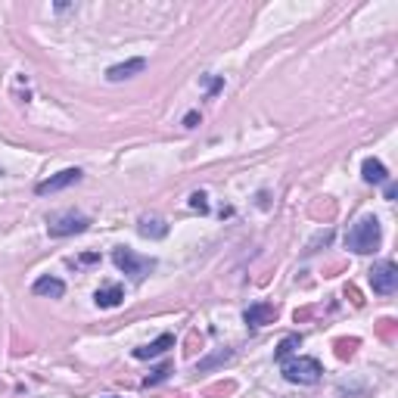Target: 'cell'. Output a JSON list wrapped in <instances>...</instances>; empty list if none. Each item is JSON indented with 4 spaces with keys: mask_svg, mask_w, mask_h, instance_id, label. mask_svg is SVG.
<instances>
[{
    "mask_svg": "<svg viewBox=\"0 0 398 398\" xmlns=\"http://www.w3.org/2000/svg\"><path fill=\"white\" fill-rule=\"evenodd\" d=\"M112 262L121 267V271L128 274V277H134V280H143L150 271L156 267V258H147V256H137V252L131 249H125V246H119V249L112 252Z\"/></svg>",
    "mask_w": 398,
    "mask_h": 398,
    "instance_id": "3",
    "label": "cell"
},
{
    "mask_svg": "<svg viewBox=\"0 0 398 398\" xmlns=\"http://www.w3.org/2000/svg\"><path fill=\"white\" fill-rule=\"evenodd\" d=\"M243 321L249 324L252 330H258V327H265V324L277 321V308H274L271 302H256V305H249L243 311Z\"/></svg>",
    "mask_w": 398,
    "mask_h": 398,
    "instance_id": "7",
    "label": "cell"
},
{
    "mask_svg": "<svg viewBox=\"0 0 398 398\" xmlns=\"http://www.w3.org/2000/svg\"><path fill=\"white\" fill-rule=\"evenodd\" d=\"M137 230H140V237H153V240H162L165 234H168V224H165L162 218H150V215H143L140 224H137Z\"/></svg>",
    "mask_w": 398,
    "mask_h": 398,
    "instance_id": "10",
    "label": "cell"
},
{
    "mask_svg": "<svg viewBox=\"0 0 398 398\" xmlns=\"http://www.w3.org/2000/svg\"><path fill=\"white\" fill-rule=\"evenodd\" d=\"M197 121H199V112H187V119H184V128H197Z\"/></svg>",
    "mask_w": 398,
    "mask_h": 398,
    "instance_id": "18",
    "label": "cell"
},
{
    "mask_svg": "<svg viewBox=\"0 0 398 398\" xmlns=\"http://www.w3.org/2000/svg\"><path fill=\"white\" fill-rule=\"evenodd\" d=\"M299 345H302V336H299V333H293V336H286L284 343L277 345V352H274V361H280V364H284V361H286V354H293L296 349H299Z\"/></svg>",
    "mask_w": 398,
    "mask_h": 398,
    "instance_id": "14",
    "label": "cell"
},
{
    "mask_svg": "<svg viewBox=\"0 0 398 398\" xmlns=\"http://www.w3.org/2000/svg\"><path fill=\"white\" fill-rule=\"evenodd\" d=\"M121 299H125V289H121V286L97 289V296H93V302H97L100 308H115V305H121Z\"/></svg>",
    "mask_w": 398,
    "mask_h": 398,
    "instance_id": "13",
    "label": "cell"
},
{
    "mask_svg": "<svg viewBox=\"0 0 398 398\" xmlns=\"http://www.w3.org/2000/svg\"><path fill=\"white\" fill-rule=\"evenodd\" d=\"M97 258L100 256H93V252H91V256H81V265H91V262H97Z\"/></svg>",
    "mask_w": 398,
    "mask_h": 398,
    "instance_id": "20",
    "label": "cell"
},
{
    "mask_svg": "<svg viewBox=\"0 0 398 398\" xmlns=\"http://www.w3.org/2000/svg\"><path fill=\"white\" fill-rule=\"evenodd\" d=\"M168 349H175V333H162V336L153 339L150 345H140V349H134V358L147 361V358H156V354H162V352H168Z\"/></svg>",
    "mask_w": 398,
    "mask_h": 398,
    "instance_id": "8",
    "label": "cell"
},
{
    "mask_svg": "<svg viewBox=\"0 0 398 398\" xmlns=\"http://www.w3.org/2000/svg\"><path fill=\"white\" fill-rule=\"evenodd\" d=\"M168 373H171V361H165L162 367H156V371L150 373L147 380H143V386H156V383H162V380H165V376H168Z\"/></svg>",
    "mask_w": 398,
    "mask_h": 398,
    "instance_id": "15",
    "label": "cell"
},
{
    "mask_svg": "<svg viewBox=\"0 0 398 398\" xmlns=\"http://www.w3.org/2000/svg\"><path fill=\"white\" fill-rule=\"evenodd\" d=\"M34 293L38 296H50V299H60L62 293H66V284L62 280H56V277H41V280H34Z\"/></svg>",
    "mask_w": 398,
    "mask_h": 398,
    "instance_id": "12",
    "label": "cell"
},
{
    "mask_svg": "<svg viewBox=\"0 0 398 398\" xmlns=\"http://www.w3.org/2000/svg\"><path fill=\"white\" fill-rule=\"evenodd\" d=\"M380 243H383V230L373 215H361L349 227V234H345V246L352 252H358V256H371V252L380 249Z\"/></svg>",
    "mask_w": 398,
    "mask_h": 398,
    "instance_id": "1",
    "label": "cell"
},
{
    "mask_svg": "<svg viewBox=\"0 0 398 398\" xmlns=\"http://www.w3.org/2000/svg\"><path fill=\"white\" fill-rule=\"evenodd\" d=\"M371 286H373V293H380V296L395 293V286H398V267L392 262H376L371 267Z\"/></svg>",
    "mask_w": 398,
    "mask_h": 398,
    "instance_id": "4",
    "label": "cell"
},
{
    "mask_svg": "<svg viewBox=\"0 0 398 398\" xmlns=\"http://www.w3.org/2000/svg\"><path fill=\"white\" fill-rule=\"evenodd\" d=\"M361 171H364L367 184H386V180H389V171H386V165H383L380 159H364Z\"/></svg>",
    "mask_w": 398,
    "mask_h": 398,
    "instance_id": "11",
    "label": "cell"
},
{
    "mask_svg": "<svg viewBox=\"0 0 398 398\" xmlns=\"http://www.w3.org/2000/svg\"><path fill=\"white\" fill-rule=\"evenodd\" d=\"M190 208H197V212H199V215H206V212H208V202H206V193H202V190H197V193H193V197H190Z\"/></svg>",
    "mask_w": 398,
    "mask_h": 398,
    "instance_id": "16",
    "label": "cell"
},
{
    "mask_svg": "<svg viewBox=\"0 0 398 398\" xmlns=\"http://www.w3.org/2000/svg\"><path fill=\"white\" fill-rule=\"evenodd\" d=\"M147 69V60H128V62H119V66H112L110 72H106V78L110 81H125V78H131V75H137V72H143Z\"/></svg>",
    "mask_w": 398,
    "mask_h": 398,
    "instance_id": "9",
    "label": "cell"
},
{
    "mask_svg": "<svg viewBox=\"0 0 398 398\" xmlns=\"http://www.w3.org/2000/svg\"><path fill=\"white\" fill-rule=\"evenodd\" d=\"M0 175H4V168H0Z\"/></svg>",
    "mask_w": 398,
    "mask_h": 398,
    "instance_id": "21",
    "label": "cell"
},
{
    "mask_svg": "<svg viewBox=\"0 0 398 398\" xmlns=\"http://www.w3.org/2000/svg\"><path fill=\"white\" fill-rule=\"evenodd\" d=\"M91 227V218H84V215H75V212H66L60 215V218H53L47 224L50 237H72V234H84V230Z\"/></svg>",
    "mask_w": 398,
    "mask_h": 398,
    "instance_id": "5",
    "label": "cell"
},
{
    "mask_svg": "<svg viewBox=\"0 0 398 398\" xmlns=\"http://www.w3.org/2000/svg\"><path fill=\"white\" fill-rule=\"evenodd\" d=\"M324 367L317 358H296V361H284V376L289 383H299V386H314L321 380Z\"/></svg>",
    "mask_w": 398,
    "mask_h": 398,
    "instance_id": "2",
    "label": "cell"
},
{
    "mask_svg": "<svg viewBox=\"0 0 398 398\" xmlns=\"http://www.w3.org/2000/svg\"><path fill=\"white\" fill-rule=\"evenodd\" d=\"M221 88H224V78H208V93H215Z\"/></svg>",
    "mask_w": 398,
    "mask_h": 398,
    "instance_id": "17",
    "label": "cell"
},
{
    "mask_svg": "<svg viewBox=\"0 0 398 398\" xmlns=\"http://www.w3.org/2000/svg\"><path fill=\"white\" fill-rule=\"evenodd\" d=\"M395 193H398V187L395 184H386V199H395Z\"/></svg>",
    "mask_w": 398,
    "mask_h": 398,
    "instance_id": "19",
    "label": "cell"
},
{
    "mask_svg": "<svg viewBox=\"0 0 398 398\" xmlns=\"http://www.w3.org/2000/svg\"><path fill=\"white\" fill-rule=\"evenodd\" d=\"M78 180H81V168H66V171H60V175H53V178L41 180V184L34 187V190H38V197H47V193L66 190V187L78 184Z\"/></svg>",
    "mask_w": 398,
    "mask_h": 398,
    "instance_id": "6",
    "label": "cell"
}]
</instances>
